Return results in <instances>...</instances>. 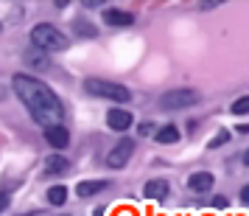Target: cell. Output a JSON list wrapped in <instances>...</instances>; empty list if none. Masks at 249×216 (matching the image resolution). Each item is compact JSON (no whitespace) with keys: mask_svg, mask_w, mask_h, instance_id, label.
I'll list each match as a JSON object with an SVG mask.
<instances>
[{"mask_svg":"<svg viewBox=\"0 0 249 216\" xmlns=\"http://www.w3.org/2000/svg\"><path fill=\"white\" fill-rule=\"evenodd\" d=\"M31 42H34L39 51H65V48L70 45L68 37L62 34L59 28L48 25V23H39V25L31 28Z\"/></svg>","mask_w":249,"mask_h":216,"instance_id":"2","label":"cell"},{"mask_svg":"<svg viewBox=\"0 0 249 216\" xmlns=\"http://www.w3.org/2000/svg\"><path fill=\"white\" fill-rule=\"evenodd\" d=\"M227 137H230V132H227V129H221V132H218V135L213 137V140H210V146H221V143H227Z\"/></svg>","mask_w":249,"mask_h":216,"instance_id":"17","label":"cell"},{"mask_svg":"<svg viewBox=\"0 0 249 216\" xmlns=\"http://www.w3.org/2000/svg\"><path fill=\"white\" fill-rule=\"evenodd\" d=\"M215 208H227V199H224V196H215Z\"/></svg>","mask_w":249,"mask_h":216,"instance_id":"19","label":"cell"},{"mask_svg":"<svg viewBox=\"0 0 249 216\" xmlns=\"http://www.w3.org/2000/svg\"><path fill=\"white\" fill-rule=\"evenodd\" d=\"M132 152H135V140H121L118 146L107 155V166H112V169H124L129 157H132Z\"/></svg>","mask_w":249,"mask_h":216,"instance_id":"5","label":"cell"},{"mask_svg":"<svg viewBox=\"0 0 249 216\" xmlns=\"http://www.w3.org/2000/svg\"><path fill=\"white\" fill-rule=\"evenodd\" d=\"M45 140L53 149H65L70 143V132L62 124H59V126H48V129H45Z\"/></svg>","mask_w":249,"mask_h":216,"instance_id":"6","label":"cell"},{"mask_svg":"<svg viewBox=\"0 0 249 216\" xmlns=\"http://www.w3.org/2000/svg\"><path fill=\"white\" fill-rule=\"evenodd\" d=\"M6 208H9V194H6V191H0V214H3Z\"/></svg>","mask_w":249,"mask_h":216,"instance_id":"18","label":"cell"},{"mask_svg":"<svg viewBox=\"0 0 249 216\" xmlns=\"http://www.w3.org/2000/svg\"><path fill=\"white\" fill-rule=\"evenodd\" d=\"M244 163H247V166H249V149H247V155H244Z\"/></svg>","mask_w":249,"mask_h":216,"instance_id":"24","label":"cell"},{"mask_svg":"<svg viewBox=\"0 0 249 216\" xmlns=\"http://www.w3.org/2000/svg\"><path fill=\"white\" fill-rule=\"evenodd\" d=\"M179 140V129L174 124H168V126H162L157 132V143H177Z\"/></svg>","mask_w":249,"mask_h":216,"instance_id":"12","label":"cell"},{"mask_svg":"<svg viewBox=\"0 0 249 216\" xmlns=\"http://www.w3.org/2000/svg\"><path fill=\"white\" fill-rule=\"evenodd\" d=\"M65 199H68V188L65 185H53L48 191V202L51 205H65Z\"/></svg>","mask_w":249,"mask_h":216,"instance_id":"14","label":"cell"},{"mask_svg":"<svg viewBox=\"0 0 249 216\" xmlns=\"http://www.w3.org/2000/svg\"><path fill=\"white\" fill-rule=\"evenodd\" d=\"M45 163H48L45 169L51 171V174H62V171H68V160L59 157V155H51V157H48Z\"/></svg>","mask_w":249,"mask_h":216,"instance_id":"13","label":"cell"},{"mask_svg":"<svg viewBox=\"0 0 249 216\" xmlns=\"http://www.w3.org/2000/svg\"><path fill=\"white\" fill-rule=\"evenodd\" d=\"M238 132H249V124H244V126H238Z\"/></svg>","mask_w":249,"mask_h":216,"instance_id":"23","label":"cell"},{"mask_svg":"<svg viewBox=\"0 0 249 216\" xmlns=\"http://www.w3.org/2000/svg\"><path fill=\"white\" fill-rule=\"evenodd\" d=\"M199 101V96L193 90H171V93H165L162 96V107L165 110H179V107H191V104H196Z\"/></svg>","mask_w":249,"mask_h":216,"instance_id":"4","label":"cell"},{"mask_svg":"<svg viewBox=\"0 0 249 216\" xmlns=\"http://www.w3.org/2000/svg\"><path fill=\"white\" fill-rule=\"evenodd\" d=\"M118 216H135V214H132L129 208H121V211H118Z\"/></svg>","mask_w":249,"mask_h":216,"instance_id":"22","label":"cell"},{"mask_svg":"<svg viewBox=\"0 0 249 216\" xmlns=\"http://www.w3.org/2000/svg\"><path fill=\"white\" fill-rule=\"evenodd\" d=\"M25 62H28V65H34V68H45L48 62L42 57H36V54H28V57H25Z\"/></svg>","mask_w":249,"mask_h":216,"instance_id":"16","label":"cell"},{"mask_svg":"<svg viewBox=\"0 0 249 216\" xmlns=\"http://www.w3.org/2000/svg\"><path fill=\"white\" fill-rule=\"evenodd\" d=\"M241 199H244V202L249 205V185H247V188H244V191H241Z\"/></svg>","mask_w":249,"mask_h":216,"instance_id":"21","label":"cell"},{"mask_svg":"<svg viewBox=\"0 0 249 216\" xmlns=\"http://www.w3.org/2000/svg\"><path fill=\"white\" fill-rule=\"evenodd\" d=\"M247 113H249V96H244L232 104V115H247Z\"/></svg>","mask_w":249,"mask_h":216,"instance_id":"15","label":"cell"},{"mask_svg":"<svg viewBox=\"0 0 249 216\" xmlns=\"http://www.w3.org/2000/svg\"><path fill=\"white\" fill-rule=\"evenodd\" d=\"M151 132V124H140V135H148Z\"/></svg>","mask_w":249,"mask_h":216,"instance_id":"20","label":"cell"},{"mask_svg":"<svg viewBox=\"0 0 249 216\" xmlns=\"http://www.w3.org/2000/svg\"><path fill=\"white\" fill-rule=\"evenodd\" d=\"M84 90L90 96H98V98H109V101H129L132 98V93L126 90L124 84H115V81H107V79H87Z\"/></svg>","mask_w":249,"mask_h":216,"instance_id":"3","label":"cell"},{"mask_svg":"<svg viewBox=\"0 0 249 216\" xmlns=\"http://www.w3.org/2000/svg\"><path fill=\"white\" fill-rule=\"evenodd\" d=\"M143 194H146L148 199H165V196H168V182L165 180H151V182H146Z\"/></svg>","mask_w":249,"mask_h":216,"instance_id":"9","label":"cell"},{"mask_svg":"<svg viewBox=\"0 0 249 216\" xmlns=\"http://www.w3.org/2000/svg\"><path fill=\"white\" fill-rule=\"evenodd\" d=\"M104 20H107V25H132L135 23V17L129 12H118V9H107Z\"/></svg>","mask_w":249,"mask_h":216,"instance_id":"10","label":"cell"},{"mask_svg":"<svg viewBox=\"0 0 249 216\" xmlns=\"http://www.w3.org/2000/svg\"><path fill=\"white\" fill-rule=\"evenodd\" d=\"M107 124H109V129L124 132V129L132 126V115L126 113V110H109V113H107Z\"/></svg>","mask_w":249,"mask_h":216,"instance_id":"7","label":"cell"},{"mask_svg":"<svg viewBox=\"0 0 249 216\" xmlns=\"http://www.w3.org/2000/svg\"><path fill=\"white\" fill-rule=\"evenodd\" d=\"M210 185H213V174L210 171H196V174H191V180H188V188L196 194L210 191Z\"/></svg>","mask_w":249,"mask_h":216,"instance_id":"8","label":"cell"},{"mask_svg":"<svg viewBox=\"0 0 249 216\" xmlns=\"http://www.w3.org/2000/svg\"><path fill=\"white\" fill-rule=\"evenodd\" d=\"M14 93L20 96V101L28 107V113L34 115L36 124L48 126H59L62 118H65V110H62V101L56 98V93L48 87L45 81L34 79V76H14Z\"/></svg>","mask_w":249,"mask_h":216,"instance_id":"1","label":"cell"},{"mask_svg":"<svg viewBox=\"0 0 249 216\" xmlns=\"http://www.w3.org/2000/svg\"><path fill=\"white\" fill-rule=\"evenodd\" d=\"M107 185H109L107 180H84V182H79V185H76V194H79V196H92V194L104 191Z\"/></svg>","mask_w":249,"mask_h":216,"instance_id":"11","label":"cell"}]
</instances>
